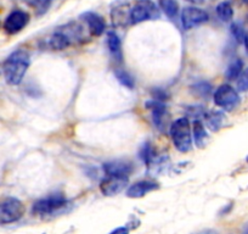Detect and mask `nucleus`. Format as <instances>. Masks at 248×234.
<instances>
[{"instance_id":"17","label":"nucleus","mask_w":248,"mask_h":234,"mask_svg":"<svg viewBox=\"0 0 248 234\" xmlns=\"http://www.w3.org/2000/svg\"><path fill=\"white\" fill-rule=\"evenodd\" d=\"M159 8L170 20H175L179 14V4L176 0H159Z\"/></svg>"},{"instance_id":"4","label":"nucleus","mask_w":248,"mask_h":234,"mask_svg":"<svg viewBox=\"0 0 248 234\" xmlns=\"http://www.w3.org/2000/svg\"><path fill=\"white\" fill-rule=\"evenodd\" d=\"M159 16L161 14H159L158 8L152 0H138L129 13L130 23L133 25L157 20Z\"/></svg>"},{"instance_id":"31","label":"nucleus","mask_w":248,"mask_h":234,"mask_svg":"<svg viewBox=\"0 0 248 234\" xmlns=\"http://www.w3.org/2000/svg\"><path fill=\"white\" fill-rule=\"evenodd\" d=\"M247 162H248V156H247Z\"/></svg>"},{"instance_id":"12","label":"nucleus","mask_w":248,"mask_h":234,"mask_svg":"<svg viewBox=\"0 0 248 234\" xmlns=\"http://www.w3.org/2000/svg\"><path fill=\"white\" fill-rule=\"evenodd\" d=\"M104 172L106 176H121V177H129L133 172V166L130 162L123 160H116L104 164Z\"/></svg>"},{"instance_id":"25","label":"nucleus","mask_w":248,"mask_h":234,"mask_svg":"<svg viewBox=\"0 0 248 234\" xmlns=\"http://www.w3.org/2000/svg\"><path fill=\"white\" fill-rule=\"evenodd\" d=\"M152 94V99L157 100V101H162L164 102L166 100L169 99V93L166 92L164 89H161V88H155L154 90L151 92Z\"/></svg>"},{"instance_id":"22","label":"nucleus","mask_w":248,"mask_h":234,"mask_svg":"<svg viewBox=\"0 0 248 234\" xmlns=\"http://www.w3.org/2000/svg\"><path fill=\"white\" fill-rule=\"evenodd\" d=\"M191 90L197 95V97L201 98H207L211 95L212 93V85L209 84L208 82H204V81H201V82H197L196 84H194L191 87Z\"/></svg>"},{"instance_id":"30","label":"nucleus","mask_w":248,"mask_h":234,"mask_svg":"<svg viewBox=\"0 0 248 234\" xmlns=\"http://www.w3.org/2000/svg\"><path fill=\"white\" fill-rule=\"evenodd\" d=\"M242 1L246 4V5H248V0H242Z\"/></svg>"},{"instance_id":"11","label":"nucleus","mask_w":248,"mask_h":234,"mask_svg":"<svg viewBox=\"0 0 248 234\" xmlns=\"http://www.w3.org/2000/svg\"><path fill=\"white\" fill-rule=\"evenodd\" d=\"M80 18L87 23L88 30L93 35H101L106 30V22L104 18L99 15V14L94 13V11H85L80 15Z\"/></svg>"},{"instance_id":"21","label":"nucleus","mask_w":248,"mask_h":234,"mask_svg":"<svg viewBox=\"0 0 248 234\" xmlns=\"http://www.w3.org/2000/svg\"><path fill=\"white\" fill-rule=\"evenodd\" d=\"M242 70H243L242 60H240V59H235V60L229 65L228 70H226L225 72V77L228 78L229 81L237 80V78L241 76V73H242Z\"/></svg>"},{"instance_id":"20","label":"nucleus","mask_w":248,"mask_h":234,"mask_svg":"<svg viewBox=\"0 0 248 234\" xmlns=\"http://www.w3.org/2000/svg\"><path fill=\"white\" fill-rule=\"evenodd\" d=\"M139 156H140V159L142 160V162H145V165H146L147 167L152 164V161L156 159L157 154H156V151H155V149H154V147H152L151 143L150 142L144 143V145H142L141 149H140Z\"/></svg>"},{"instance_id":"28","label":"nucleus","mask_w":248,"mask_h":234,"mask_svg":"<svg viewBox=\"0 0 248 234\" xmlns=\"http://www.w3.org/2000/svg\"><path fill=\"white\" fill-rule=\"evenodd\" d=\"M185 1H187V3L194 4V5H200V4L203 3L204 0H185Z\"/></svg>"},{"instance_id":"23","label":"nucleus","mask_w":248,"mask_h":234,"mask_svg":"<svg viewBox=\"0 0 248 234\" xmlns=\"http://www.w3.org/2000/svg\"><path fill=\"white\" fill-rule=\"evenodd\" d=\"M25 1L32 5L39 15L46 13L50 4H51V0H25Z\"/></svg>"},{"instance_id":"7","label":"nucleus","mask_w":248,"mask_h":234,"mask_svg":"<svg viewBox=\"0 0 248 234\" xmlns=\"http://www.w3.org/2000/svg\"><path fill=\"white\" fill-rule=\"evenodd\" d=\"M180 18L184 30L189 31L206 23L209 20V16L202 9L195 8V6H186L181 11Z\"/></svg>"},{"instance_id":"14","label":"nucleus","mask_w":248,"mask_h":234,"mask_svg":"<svg viewBox=\"0 0 248 234\" xmlns=\"http://www.w3.org/2000/svg\"><path fill=\"white\" fill-rule=\"evenodd\" d=\"M106 43L112 57H113L117 63H122V60H123V51H122L121 39H119V37L117 35V33L113 32V31L107 32Z\"/></svg>"},{"instance_id":"18","label":"nucleus","mask_w":248,"mask_h":234,"mask_svg":"<svg viewBox=\"0 0 248 234\" xmlns=\"http://www.w3.org/2000/svg\"><path fill=\"white\" fill-rule=\"evenodd\" d=\"M114 76H116L117 81L121 83L122 85H124L128 89H134L135 87V81L133 78V76L130 75L128 71H125L124 68H116L114 70Z\"/></svg>"},{"instance_id":"16","label":"nucleus","mask_w":248,"mask_h":234,"mask_svg":"<svg viewBox=\"0 0 248 234\" xmlns=\"http://www.w3.org/2000/svg\"><path fill=\"white\" fill-rule=\"evenodd\" d=\"M204 118H206V123L208 126V128L213 132L220 130L224 126V121H225V116L221 111H211L208 114L204 115Z\"/></svg>"},{"instance_id":"32","label":"nucleus","mask_w":248,"mask_h":234,"mask_svg":"<svg viewBox=\"0 0 248 234\" xmlns=\"http://www.w3.org/2000/svg\"><path fill=\"white\" fill-rule=\"evenodd\" d=\"M247 20H248V17H247Z\"/></svg>"},{"instance_id":"1","label":"nucleus","mask_w":248,"mask_h":234,"mask_svg":"<svg viewBox=\"0 0 248 234\" xmlns=\"http://www.w3.org/2000/svg\"><path fill=\"white\" fill-rule=\"evenodd\" d=\"M30 64V54L26 50L18 49L11 52L3 65L4 77H5L6 83L10 85L20 84L25 78Z\"/></svg>"},{"instance_id":"6","label":"nucleus","mask_w":248,"mask_h":234,"mask_svg":"<svg viewBox=\"0 0 248 234\" xmlns=\"http://www.w3.org/2000/svg\"><path fill=\"white\" fill-rule=\"evenodd\" d=\"M214 102L217 106L221 107L225 111H232L240 105L241 98L237 90L229 84H223L214 92Z\"/></svg>"},{"instance_id":"27","label":"nucleus","mask_w":248,"mask_h":234,"mask_svg":"<svg viewBox=\"0 0 248 234\" xmlns=\"http://www.w3.org/2000/svg\"><path fill=\"white\" fill-rule=\"evenodd\" d=\"M109 234H129V229L127 227H118V228L112 231Z\"/></svg>"},{"instance_id":"13","label":"nucleus","mask_w":248,"mask_h":234,"mask_svg":"<svg viewBox=\"0 0 248 234\" xmlns=\"http://www.w3.org/2000/svg\"><path fill=\"white\" fill-rule=\"evenodd\" d=\"M159 188L158 183L154 181H139L130 185L127 190V197L133 198V199H139V198L145 197L147 193H151Z\"/></svg>"},{"instance_id":"8","label":"nucleus","mask_w":248,"mask_h":234,"mask_svg":"<svg viewBox=\"0 0 248 234\" xmlns=\"http://www.w3.org/2000/svg\"><path fill=\"white\" fill-rule=\"evenodd\" d=\"M146 107L151 110L152 122H154L155 127L158 131H161V132H163L167 126H168L169 121V112L166 104L152 99L146 102Z\"/></svg>"},{"instance_id":"26","label":"nucleus","mask_w":248,"mask_h":234,"mask_svg":"<svg viewBox=\"0 0 248 234\" xmlns=\"http://www.w3.org/2000/svg\"><path fill=\"white\" fill-rule=\"evenodd\" d=\"M237 88L241 92L248 90V72L241 73L240 77L237 78Z\"/></svg>"},{"instance_id":"3","label":"nucleus","mask_w":248,"mask_h":234,"mask_svg":"<svg viewBox=\"0 0 248 234\" xmlns=\"http://www.w3.org/2000/svg\"><path fill=\"white\" fill-rule=\"evenodd\" d=\"M170 138L174 147L180 152H187L192 149L191 125L187 117H181L170 126Z\"/></svg>"},{"instance_id":"19","label":"nucleus","mask_w":248,"mask_h":234,"mask_svg":"<svg viewBox=\"0 0 248 234\" xmlns=\"http://www.w3.org/2000/svg\"><path fill=\"white\" fill-rule=\"evenodd\" d=\"M217 15L223 22H230L233 17V9L230 1H221L217 6Z\"/></svg>"},{"instance_id":"15","label":"nucleus","mask_w":248,"mask_h":234,"mask_svg":"<svg viewBox=\"0 0 248 234\" xmlns=\"http://www.w3.org/2000/svg\"><path fill=\"white\" fill-rule=\"evenodd\" d=\"M192 135H194L195 144L199 148H203L207 144V142H208V133H207L202 121H194V123H192Z\"/></svg>"},{"instance_id":"24","label":"nucleus","mask_w":248,"mask_h":234,"mask_svg":"<svg viewBox=\"0 0 248 234\" xmlns=\"http://www.w3.org/2000/svg\"><path fill=\"white\" fill-rule=\"evenodd\" d=\"M230 30H231V34H232V37L235 38L238 43H243V39H245L246 34H247L245 28H243V26L241 25L240 22H233L232 25H231Z\"/></svg>"},{"instance_id":"9","label":"nucleus","mask_w":248,"mask_h":234,"mask_svg":"<svg viewBox=\"0 0 248 234\" xmlns=\"http://www.w3.org/2000/svg\"><path fill=\"white\" fill-rule=\"evenodd\" d=\"M30 22V15L23 10H14L4 21V30L9 34H16L21 32Z\"/></svg>"},{"instance_id":"5","label":"nucleus","mask_w":248,"mask_h":234,"mask_svg":"<svg viewBox=\"0 0 248 234\" xmlns=\"http://www.w3.org/2000/svg\"><path fill=\"white\" fill-rule=\"evenodd\" d=\"M25 215V205L16 198H6L0 201V224L17 222Z\"/></svg>"},{"instance_id":"2","label":"nucleus","mask_w":248,"mask_h":234,"mask_svg":"<svg viewBox=\"0 0 248 234\" xmlns=\"http://www.w3.org/2000/svg\"><path fill=\"white\" fill-rule=\"evenodd\" d=\"M71 206L70 201L61 193L50 194L43 199L37 200L33 204V214L40 217H55L63 212H67L68 207Z\"/></svg>"},{"instance_id":"29","label":"nucleus","mask_w":248,"mask_h":234,"mask_svg":"<svg viewBox=\"0 0 248 234\" xmlns=\"http://www.w3.org/2000/svg\"><path fill=\"white\" fill-rule=\"evenodd\" d=\"M243 44H245L246 49H247V51H248V33H247V34H246L245 39H243Z\"/></svg>"},{"instance_id":"10","label":"nucleus","mask_w":248,"mask_h":234,"mask_svg":"<svg viewBox=\"0 0 248 234\" xmlns=\"http://www.w3.org/2000/svg\"><path fill=\"white\" fill-rule=\"evenodd\" d=\"M129 177H121V176H107L100 183V190L105 197H114L119 194L124 188L127 187Z\"/></svg>"}]
</instances>
